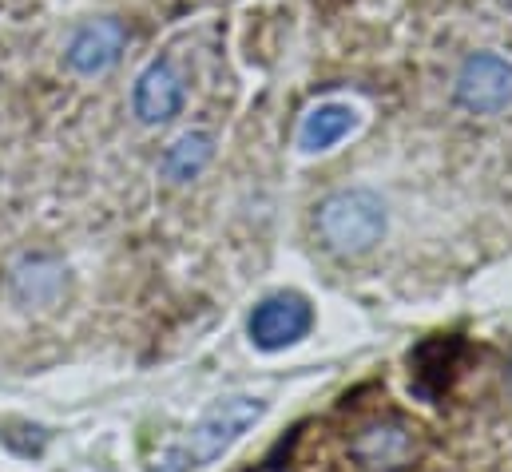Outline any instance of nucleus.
Masks as SVG:
<instances>
[{
    "mask_svg": "<svg viewBox=\"0 0 512 472\" xmlns=\"http://www.w3.org/2000/svg\"><path fill=\"white\" fill-rule=\"evenodd\" d=\"M389 215L378 191L370 187H342L330 191L318 207H314V231L318 242L334 254V258H366L378 242L385 238Z\"/></svg>",
    "mask_w": 512,
    "mask_h": 472,
    "instance_id": "1",
    "label": "nucleus"
},
{
    "mask_svg": "<svg viewBox=\"0 0 512 472\" xmlns=\"http://www.w3.org/2000/svg\"><path fill=\"white\" fill-rule=\"evenodd\" d=\"M262 417H266V401H262V397H251V393H235V397L215 401V405L199 417V425L191 429V437H187L179 449H171V453L155 465V472H191V469L211 465V461H219L247 429H255Z\"/></svg>",
    "mask_w": 512,
    "mask_h": 472,
    "instance_id": "2",
    "label": "nucleus"
},
{
    "mask_svg": "<svg viewBox=\"0 0 512 472\" xmlns=\"http://www.w3.org/2000/svg\"><path fill=\"white\" fill-rule=\"evenodd\" d=\"M453 104L469 116H501L512 108V60L501 52H469L453 76Z\"/></svg>",
    "mask_w": 512,
    "mask_h": 472,
    "instance_id": "3",
    "label": "nucleus"
},
{
    "mask_svg": "<svg viewBox=\"0 0 512 472\" xmlns=\"http://www.w3.org/2000/svg\"><path fill=\"white\" fill-rule=\"evenodd\" d=\"M314 330V306L306 294L298 290H278V294H266L251 310L247 318V334H251V346L262 354H278V350H290L298 346L302 338H310Z\"/></svg>",
    "mask_w": 512,
    "mask_h": 472,
    "instance_id": "4",
    "label": "nucleus"
},
{
    "mask_svg": "<svg viewBox=\"0 0 512 472\" xmlns=\"http://www.w3.org/2000/svg\"><path fill=\"white\" fill-rule=\"evenodd\" d=\"M350 457L366 472H405L421 457V437L409 421L382 417L358 429V437L350 441Z\"/></svg>",
    "mask_w": 512,
    "mask_h": 472,
    "instance_id": "5",
    "label": "nucleus"
},
{
    "mask_svg": "<svg viewBox=\"0 0 512 472\" xmlns=\"http://www.w3.org/2000/svg\"><path fill=\"white\" fill-rule=\"evenodd\" d=\"M128 24L120 16H96V20H84L68 44H64V64L76 72V76H104L108 68L120 64V56L128 52Z\"/></svg>",
    "mask_w": 512,
    "mask_h": 472,
    "instance_id": "6",
    "label": "nucleus"
},
{
    "mask_svg": "<svg viewBox=\"0 0 512 472\" xmlns=\"http://www.w3.org/2000/svg\"><path fill=\"white\" fill-rule=\"evenodd\" d=\"M187 104V80L183 72L175 68V60L159 56L151 60L139 76H135V88H131V116L139 119L143 127H163L183 112Z\"/></svg>",
    "mask_w": 512,
    "mask_h": 472,
    "instance_id": "7",
    "label": "nucleus"
},
{
    "mask_svg": "<svg viewBox=\"0 0 512 472\" xmlns=\"http://www.w3.org/2000/svg\"><path fill=\"white\" fill-rule=\"evenodd\" d=\"M68 290V266L48 254V250H36V254H20L12 266H8V294L20 302V306H36V310H48L64 298Z\"/></svg>",
    "mask_w": 512,
    "mask_h": 472,
    "instance_id": "8",
    "label": "nucleus"
},
{
    "mask_svg": "<svg viewBox=\"0 0 512 472\" xmlns=\"http://www.w3.org/2000/svg\"><path fill=\"white\" fill-rule=\"evenodd\" d=\"M465 354V338L457 334H437L429 342H421L413 354H409V389L421 397V401H437L449 381H453V369Z\"/></svg>",
    "mask_w": 512,
    "mask_h": 472,
    "instance_id": "9",
    "label": "nucleus"
},
{
    "mask_svg": "<svg viewBox=\"0 0 512 472\" xmlns=\"http://www.w3.org/2000/svg\"><path fill=\"white\" fill-rule=\"evenodd\" d=\"M354 127H358V108L354 104H346V100L314 104L298 123V151L322 155V151L338 147L346 135H354Z\"/></svg>",
    "mask_w": 512,
    "mask_h": 472,
    "instance_id": "10",
    "label": "nucleus"
},
{
    "mask_svg": "<svg viewBox=\"0 0 512 472\" xmlns=\"http://www.w3.org/2000/svg\"><path fill=\"white\" fill-rule=\"evenodd\" d=\"M215 159V135L211 131H183L179 139L167 143L163 159H159V175L171 183V187H187L195 183Z\"/></svg>",
    "mask_w": 512,
    "mask_h": 472,
    "instance_id": "11",
    "label": "nucleus"
},
{
    "mask_svg": "<svg viewBox=\"0 0 512 472\" xmlns=\"http://www.w3.org/2000/svg\"><path fill=\"white\" fill-rule=\"evenodd\" d=\"M509 393H512V365H509Z\"/></svg>",
    "mask_w": 512,
    "mask_h": 472,
    "instance_id": "12",
    "label": "nucleus"
},
{
    "mask_svg": "<svg viewBox=\"0 0 512 472\" xmlns=\"http://www.w3.org/2000/svg\"><path fill=\"white\" fill-rule=\"evenodd\" d=\"M501 4H505V8H512V0H501Z\"/></svg>",
    "mask_w": 512,
    "mask_h": 472,
    "instance_id": "13",
    "label": "nucleus"
}]
</instances>
